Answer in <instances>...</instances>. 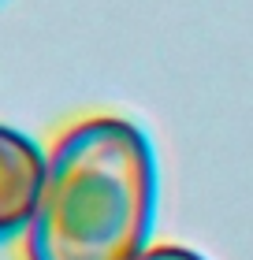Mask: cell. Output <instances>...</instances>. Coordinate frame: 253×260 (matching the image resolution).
Returning <instances> with one entry per match:
<instances>
[{
  "label": "cell",
  "mask_w": 253,
  "mask_h": 260,
  "mask_svg": "<svg viewBox=\"0 0 253 260\" xmlns=\"http://www.w3.org/2000/svg\"><path fill=\"white\" fill-rule=\"evenodd\" d=\"M156 223V156L146 130L93 115L49 149L41 197L22 234L26 260H138Z\"/></svg>",
  "instance_id": "1"
},
{
  "label": "cell",
  "mask_w": 253,
  "mask_h": 260,
  "mask_svg": "<svg viewBox=\"0 0 253 260\" xmlns=\"http://www.w3.org/2000/svg\"><path fill=\"white\" fill-rule=\"evenodd\" d=\"M45 152L22 130L0 123V242L22 238L45 182Z\"/></svg>",
  "instance_id": "2"
},
{
  "label": "cell",
  "mask_w": 253,
  "mask_h": 260,
  "mask_svg": "<svg viewBox=\"0 0 253 260\" xmlns=\"http://www.w3.org/2000/svg\"><path fill=\"white\" fill-rule=\"evenodd\" d=\"M138 260H205V256L194 253V249H183V245H153Z\"/></svg>",
  "instance_id": "3"
}]
</instances>
